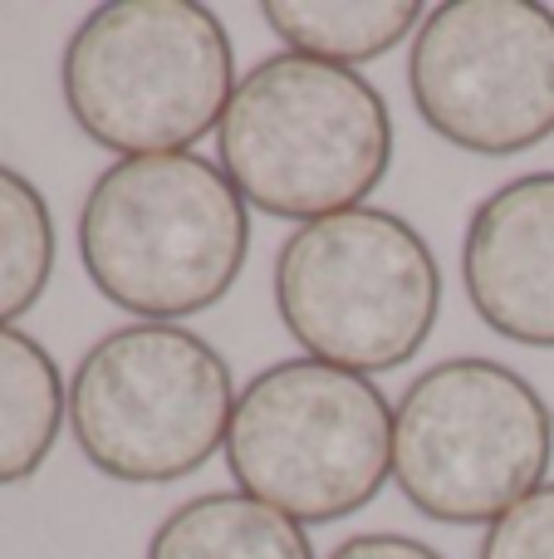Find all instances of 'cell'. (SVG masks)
<instances>
[{"mask_svg":"<svg viewBox=\"0 0 554 559\" xmlns=\"http://www.w3.org/2000/svg\"><path fill=\"white\" fill-rule=\"evenodd\" d=\"M88 285L137 324H182L236 289L251 255V206L196 153L118 157L79 206Z\"/></svg>","mask_w":554,"mask_h":559,"instance_id":"6da1fadb","label":"cell"},{"mask_svg":"<svg viewBox=\"0 0 554 559\" xmlns=\"http://www.w3.org/2000/svg\"><path fill=\"white\" fill-rule=\"evenodd\" d=\"M393 114L363 69L290 49L255 59L216 128V167L245 206L275 222H320L369 206L393 167Z\"/></svg>","mask_w":554,"mask_h":559,"instance_id":"7a4b0ae2","label":"cell"},{"mask_svg":"<svg viewBox=\"0 0 554 559\" xmlns=\"http://www.w3.org/2000/svg\"><path fill=\"white\" fill-rule=\"evenodd\" d=\"M64 108L113 157L186 153L221 128L236 49L196 0H108L74 25L59 59Z\"/></svg>","mask_w":554,"mask_h":559,"instance_id":"3957f363","label":"cell"},{"mask_svg":"<svg viewBox=\"0 0 554 559\" xmlns=\"http://www.w3.org/2000/svg\"><path fill=\"white\" fill-rule=\"evenodd\" d=\"M270 285L304 358L363 378L412 364L442 319V265L427 236L383 206L294 226Z\"/></svg>","mask_w":554,"mask_h":559,"instance_id":"277c9868","label":"cell"},{"mask_svg":"<svg viewBox=\"0 0 554 559\" xmlns=\"http://www.w3.org/2000/svg\"><path fill=\"white\" fill-rule=\"evenodd\" d=\"M221 452L231 481L294 525L349 521L393 476V403L363 373L280 358L236 393Z\"/></svg>","mask_w":554,"mask_h":559,"instance_id":"5b68a950","label":"cell"},{"mask_svg":"<svg viewBox=\"0 0 554 559\" xmlns=\"http://www.w3.org/2000/svg\"><path fill=\"white\" fill-rule=\"evenodd\" d=\"M550 403L501 358H442L393 407V481L437 525H496L550 481Z\"/></svg>","mask_w":554,"mask_h":559,"instance_id":"8992f818","label":"cell"},{"mask_svg":"<svg viewBox=\"0 0 554 559\" xmlns=\"http://www.w3.org/2000/svg\"><path fill=\"white\" fill-rule=\"evenodd\" d=\"M236 383L226 358L182 324H123L69 373V432L94 472L172 486L226 447Z\"/></svg>","mask_w":554,"mask_h":559,"instance_id":"52a82bcc","label":"cell"},{"mask_svg":"<svg viewBox=\"0 0 554 559\" xmlns=\"http://www.w3.org/2000/svg\"><path fill=\"white\" fill-rule=\"evenodd\" d=\"M418 118L477 157H516L554 138V10L535 0H447L408 49Z\"/></svg>","mask_w":554,"mask_h":559,"instance_id":"ba28073f","label":"cell"},{"mask_svg":"<svg viewBox=\"0 0 554 559\" xmlns=\"http://www.w3.org/2000/svg\"><path fill=\"white\" fill-rule=\"evenodd\" d=\"M461 285L491 334L554 348V173L510 177L471 212Z\"/></svg>","mask_w":554,"mask_h":559,"instance_id":"9c48e42d","label":"cell"},{"mask_svg":"<svg viewBox=\"0 0 554 559\" xmlns=\"http://www.w3.org/2000/svg\"><path fill=\"white\" fill-rule=\"evenodd\" d=\"M143 559H314L304 525L245 491H206L157 521Z\"/></svg>","mask_w":554,"mask_h":559,"instance_id":"30bf717a","label":"cell"},{"mask_svg":"<svg viewBox=\"0 0 554 559\" xmlns=\"http://www.w3.org/2000/svg\"><path fill=\"white\" fill-rule=\"evenodd\" d=\"M418 0H265L261 20L290 55L359 69L418 35Z\"/></svg>","mask_w":554,"mask_h":559,"instance_id":"8fae6325","label":"cell"},{"mask_svg":"<svg viewBox=\"0 0 554 559\" xmlns=\"http://www.w3.org/2000/svg\"><path fill=\"white\" fill-rule=\"evenodd\" d=\"M69 423V378L25 329H0V486H20L49 462Z\"/></svg>","mask_w":554,"mask_h":559,"instance_id":"7c38bea8","label":"cell"},{"mask_svg":"<svg viewBox=\"0 0 554 559\" xmlns=\"http://www.w3.org/2000/svg\"><path fill=\"white\" fill-rule=\"evenodd\" d=\"M55 216L25 173L0 163V329L45 299L55 275Z\"/></svg>","mask_w":554,"mask_h":559,"instance_id":"4fadbf2b","label":"cell"},{"mask_svg":"<svg viewBox=\"0 0 554 559\" xmlns=\"http://www.w3.org/2000/svg\"><path fill=\"white\" fill-rule=\"evenodd\" d=\"M477 559H554V481L516 501L496 525H486Z\"/></svg>","mask_w":554,"mask_h":559,"instance_id":"5bb4252c","label":"cell"},{"mask_svg":"<svg viewBox=\"0 0 554 559\" xmlns=\"http://www.w3.org/2000/svg\"><path fill=\"white\" fill-rule=\"evenodd\" d=\"M324 559H447L442 550H432L418 535H398V531H363L339 540Z\"/></svg>","mask_w":554,"mask_h":559,"instance_id":"9a60e30c","label":"cell"}]
</instances>
